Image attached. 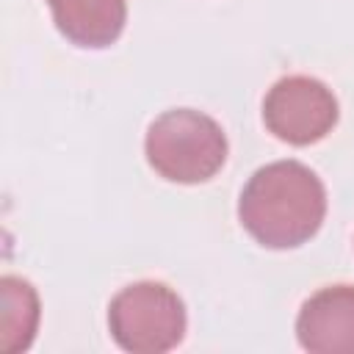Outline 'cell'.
I'll list each match as a JSON object with an SVG mask.
<instances>
[{
    "mask_svg": "<svg viewBox=\"0 0 354 354\" xmlns=\"http://www.w3.org/2000/svg\"><path fill=\"white\" fill-rule=\"evenodd\" d=\"M147 163L169 183H205L227 160V136L216 119L194 108L160 113L144 138Z\"/></svg>",
    "mask_w": 354,
    "mask_h": 354,
    "instance_id": "obj_2",
    "label": "cell"
},
{
    "mask_svg": "<svg viewBox=\"0 0 354 354\" xmlns=\"http://www.w3.org/2000/svg\"><path fill=\"white\" fill-rule=\"evenodd\" d=\"M39 296L28 279L6 274L0 279V351H28L39 329Z\"/></svg>",
    "mask_w": 354,
    "mask_h": 354,
    "instance_id": "obj_7",
    "label": "cell"
},
{
    "mask_svg": "<svg viewBox=\"0 0 354 354\" xmlns=\"http://www.w3.org/2000/svg\"><path fill=\"white\" fill-rule=\"evenodd\" d=\"M326 188L321 177L299 160L260 166L238 199L241 227L266 249H293L307 243L324 224Z\"/></svg>",
    "mask_w": 354,
    "mask_h": 354,
    "instance_id": "obj_1",
    "label": "cell"
},
{
    "mask_svg": "<svg viewBox=\"0 0 354 354\" xmlns=\"http://www.w3.org/2000/svg\"><path fill=\"white\" fill-rule=\"evenodd\" d=\"M185 304L163 282H133L108 304V329L130 354H163L185 337Z\"/></svg>",
    "mask_w": 354,
    "mask_h": 354,
    "instance_id": "obj_3",
    "label": "cell"
},
{
    "mask_svg": "<svg viewBox=\"0 0 354 354\" xmlns=\"http://www.w3.org/2000/svg\"><path fill=\"white\" fill-rule=\"evenodd\" d=\"M61 36L86 50L111 47L127 22V0H47Z\"/></svg>",
    "mask_w": 354,
    "mask_h": 354,
    "instance_id": "obj_6",
    "label": "cell"
},
{
    "mask_svg": "<svg viewBox=\"0 0 354 354\" xmlns=\"http://www.w3.org/2000/svg\"><path fill=\"white\" fill-rule=\"evenodd\" d=\"M337 100L326 83L310 75L279 77L263 100V122L285 144L307 147L337 124Z\"/></svg>",
    "mask_w": 354,
    "mask_h": 354,
    "instance_id": "obj_4",
    "label": "cell"
},
{
    "mask_svg": "<svg viewBox=\"0 0 354 354\" xmlns=\"http://www.w3.org/2000/svg\"><path fill=\"white\" fill-rule=\"evenodd\" d=\"M296 337L310 354H354V285L313 293L296 315Z\"/></svg>",
    "mask_w": 354,
    "mask_h": 354,
    "instance_id": "obj_5",
    "label": "cell"
}]
</instances>
